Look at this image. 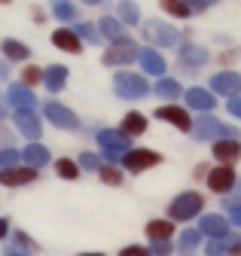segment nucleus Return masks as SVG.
I'll return each instance as SVG.
<instances>
[{
  "label": "nucleus",
  "mask_w": 241,
  "mask_h": 256,
  "mask_svg": "<svg viewBox=\"0 0 241 256\" xmlns=\"http://www.w3.org/2000/svg\"><path fill=\"white\" fill-rule=\"evenodd\" d=\"M98 177H101L107 186H119V183H122V171H119L116 165H110V162L98 168Z\"/></svg>",
  "instance_id": "obj_34"
},
{
  "label": "nucleus",
  "mask_w": 241,
  "mask_h": 256,
  "mask_svg": "<svg viewBox=\"0 0 241 256\" xmlns=\"http://www.w3.org/2000/svg\"><path fill=\"white\" fill-rule=\"evenodd\" d=\"M18 158H22V152H16L12 146L10 150H0V171H4V168H16Z\"/></svg>",
  "instance_id": "obj_37"
},
{
  "label": "nucleus",
  "mask_w": 241,
  "mask_h": 256,
  "mask_svg": "<svg viewBox=\"0 0 241 256\" xmlns=\"http://www.w3.org/2000/svg\"><path fill=\"white\" fill-rule=\"evenodd\" d=\"M138 64H140L144 76H156V80H162V76H165V70H168V61H165V58H162V52H159V49H153V46L138 49Z\"/></svg>",
  "instance_id": "obj_10"
},
{
  "label": "nucleus",
  "mask_w": 241,
  "mask_h": 256,
  "mask_svg": "<svg viewBox=\"0 0 241 256\" xmlns=\"http://www.w3.org/2000/svg\"><path fill=\"white\" fill-rule=\"evenodd\" d=\"M202 244V232L198 229H186V232H180V253L184 256H192V250Z\"/></svg>",
  "instance_id": "obj_30"
},
{
  "label": "nucleus",
  "mask_w": 241,
  "mask_h": 256,
  "mask_svg": "<svg viewBox=\"0 0 241 256\" xmlns=\"http://www.w3.org/2000/svg\"><path fill=\"white\" fill-rule=\"evenodd\" d=\"M43 116L55 125V128H64V132H74V128H80V116L64 107V104H58V101H46L43 104Z\"/></svg>",
  "instance_id": "obj_9"
},
{
  "label": "nucleus",
  "mask_w": 241,
  "mask_h": 256,
  "mask_svg": "<svg viewBox=\"0 0 241 256\" xmlns=\"http://www.w3.org/2000/svg\"><path fill=\"white\" fill-rule=\"evenodd\" d=\"M184 101H186V110H198L202 116H208L210 110L217 107V94L210 88H202V86H192L184 92Z\"/></svg>",
  "instance_id": "obj_12"
},
{
  "label": "nucleus",
  "mask_w": 241,
  "mask_h": 256,
  "mask_svg": "<svg viewBox=\"0 0 241 256\" xmlns=\"http://www.w3.org/2000/svg\"><path fill=\"white\" fill-rule=\"evenodd\" d=\"M140 37L153 49H177L180 43H184V30H177L165 18H146L140 24Z\"/></svg>",
  "instance_id": "obj_1"
},
{
  "label": "nucleus",
  "mask_w": 241,
  "mask_h": 256,
  "mask_svg": "<svg viewBox=\"0 0 241 256\" xmlns=\"http://www.w3.org/2000/svg\"><path fill=\"white\" fill-rule=\"evenodd\" d=\"M210 152H214L217 165H235L238 158H241V140H238V138L214 140V144H210Z\"/></svg>",
  "instance_id": "obj_16"
},
{
  "label": "nucleus",
  "mask_w": 241,
  "mask_h": 256,
  "mask_svg": "<svg viewBox=\"0 0 241 256\" xmlns=\"http://www.w3.org/2000/svg\"><path fill=\"white\" fill-rule=\"evenodd\" d=\"M37 82H43V70L40 68H34V64H28V68L22 70V86H37Z\"/></svg>",
  "instance_id": "obj_35"
},
{
  "label": "nucleus",
  "mask_w": 241,
  "mask_h": 256,
  "mask_svg": "<svg viewBox=\"0 0 241 256\" xmlns=\"http://www.w3.org/2000/svg\"><path fill=\"white\" fill-rule=\"evenodd\" d=\"M6 256H24V253H6Z\"/></svg>",
  "instance_id": "obj_51"
},
{
  "label": "nucleus",
  "mask_w": 241,
  "mask_h": 256,
  "mask_svg": "<svg viewBox=\"0 0 241 256\" xmlns=\"http://www.w3.org/2000/svg\"><path fill=\"white\" fill-rule=\"evenodd\" d=\"M0 119H4V110H0Z\"/></svg>",
  "instance_id": "obj_53"
},
{
  "label": "nucleus",
  "mask_w": 241,
  "mask_h": 256,
  "mask_svg": "<svg viewBox=\"0 0 241 256\" xmlns=\"http://www.w3.org/2000/svg\"><path fill=\"white\" fill-rule=\"evenodd\" d=\"M208 61H210V52L204 46L192 43V40H184V43L177 46V64L184 70H198V68H204Z\"/></svg>",
  "instance_id": "obj_7"
},
{
  "label": "nucleus",
  "mask_w": 241,
  "mask_h": 256,
  "mask_svg": "<svg viewBox=\"0 0 241 256\" xmlns=\"http://www.w3.org/2000/svg\"><path fill=\"white\" fill-rule=\"evenodd\" d=\"M235 192H241V180H235Z\"/></svg>",
  "instance_id": "obj_49"
},
{
  "label": "nucleus",
  "mask_w": 241,
  "mask_h": 256,
  "mask_svg": "<svg viewBox=\"0 0 241 256\" xmlns=\"http://www.w3.org/2000/svg\"><path fill=\"white\" fill-rule=\"evenodd\" d=\"M119 165H122V171H128V174H140V171H150V168L162 165V152H156V150H128L122 158H119Z\"/></svg>",
  "instance_id": "obj_6"
},
{
  "label": "nucleus",
  "mask_w": 241,
  "mask_h": 256,
  "mask_svg": "<svg viewBox=\"0 0 241 256\" xmlns=\"http://www.w3.org/2000/svg\"><path fill=\"white\" fill-rule=\"evenodd\" d=\"M80 168H86V171H98V168H101V158H98L95 152H82V156H80Z\"/></svg>",
  "instance_id": "obj_39"
},
{
  "label": "nucleus",
  "mask_w": 241,
  "mask_h": 256,
  "mask_svg": "<svg viewBox=\"0 0 241 256\" xmlns=\"http://www.w3.org/2000/svg\"><path fill=\"white\" fill-rule=\"evenodd\" d=\"M119 256H153V250L144 247V244H128V247L119 250Z\"/></svg>",
  "instance_id": "obj_40"
},
{
  "label": "nucleus",
  "mask_w": 241,
  "mask_h": 256,
  "mask_svg": "<svg viewBox=\"0 0 241 256\" xmlns=\"http://www.w3.org/2000/svg\"><path fill=\"white\" fill-rule=\"evenodd\" d=\"M4 55H6V61H28L31 58V49H28L24 43H18V40H4Z\"/></svg>",
  "instance_id": "obj_28"
},
{
  "label": "nucleus",
  "mask_w": 241,
  "mask_h": 256,
  "mask_svg": "<svg viewBox=\"0 0 241 256\" xmlns=\"http://www.w3.org/2000/svg\"><path fill=\"white\" fill-rule=\"evenodd\" d=\"M0 4H10V0H0Z\"/></svg>",
  "instance_id": "obj_52"
},
{
  "label": "nucleus",
  "mask_w": 241,
  "mask_h": 256,
  "mask_svg": "<svg viewBox=\"0 0 241 256\" xmlns=\"http://www.w3.org/2000/svg\"><path fill=\"white\" fill-rule=\"evenodd\" d=\"M235 58H241V49H238V46H232V49H226V52H220V55H217V61H220V64H232Z\"/></svg>",
  "instance_id": "obj_43"
},
{
  "label": "nucleus",
  "mask_w": 241,
  "mask_h": 256,
  "mask_svg": "<svg viewBox=\"0 0 241 256\" xmlns=\"http://www.w3.org/2000/svg\"><path fill=\"white\" fill-rule=\"evenodd\" d=\"M153 92L159 94L162 101H168V104H174V101L180 98V94H184V88H180V82H177L174 76H162V80L153 86Z\"/></svg>",
  "instance_id": "obj_25"
},
{
  "label": "nucleus",
  "mask_w": 241,
  "mask_h": 256,
  "mask_svg": "<svg viewBox=\"0 0 241 256\" xmlns=\"http://www.w3.org/2000/svg\"><path fill=\"white\" fill-rule=\"evenodd\" d=\"M184 4L190 6L192 16H198V12H204V10H210V6H217L220 0H184Z\"/></svg>",
  "instance_id": "obj_38"
},
{
  "label": "nucleus",
  "mask_w": 241,
  "mask_h": 256,
  "mask_svg": "<svg viewBox=\"0 0 241 256\" xmlns=\"http://www.w3.org/2000/svg\"><path fill=\"white\" fill-rule=\"evenodd\" d=\"M22 158H24V162L31 165V168H43L52 156H49V150H46L43 144H28V146H24V152H22Z\"/></svg>",
  "instance_id": "obj_26"
},
{
  "label": "nucleus",
  "mask_w": 241,
  "mask_h": 256,
  "mask_svg": "<svg viewBox=\"0 0 241 256\" xmlns=\"http://www.w3.org/2000/svg\"><path fill=\"white\" fill-rule=\"evenodd\" d=\"M6 74H10V68H6V64H0V80H4Z\"/></svg>",
  "instance_id": "obj_48"
},
{
  "label": "nucleus",
  "mask_w": 241,
  "mask_h": 256,
  "mask_svg": "<svg viewBox=\"0 0 241 256\" xmlns=\"http://www.w3.org/2000/svg\"><path fill=\"white\" fill-rule=\"evenodd\" d=\"M52 12H55V18H62V22H76V6L70 4V0H55Z\"/></svg>",
  "instance_id": "obj_32"
},
{
  "label": "nucleus",
  "mask_w": 241,
  "mask_h": 256,
  "mask_svg": "<svg viewBox=\"0 0 241 256\" xmlns=\"http://www.w3.org/2000/svg\"><path fill=\"white\" fill-rule=\"evenodd\" d=\"M6 232H10V222H6V220H4V216H0V238H4V235H6Z\"/></svg>",
  "instance_id": "obj_46"
},
{
  "label": "nucleus",
  "mask_w": 241,
  "mask_h": 256,
  "mask_svg": "<svg viewBox=\"0 0 241 256\" xmlns=\"http://www.w3.org/2000/svg\"><path fill=\"white\" fill-rule=\"evenodd\" d=\"M196 140H226V138H235L238 134V128H232V125H226V122H220L217 116H198V119H192V132H190Z\"/></svg>",
  "instance_id": "obj_4"
},
{
  "label": "nucleus",
  "mask_w": 241,
  "mask_h": 256,
  "mask_svg": "<svg viewBox=\"0 0 241 256\" xmlns=\"http://www.w3.org/2000/svg\"><path fill=\"white\" fill-rule=\"evenodd\" d=\"M208 171H210V165H198V168H196V177H202V180H208Z\"/></svg>",
  "instance_id": "obj_45"
},
{
  "label": "nucleus",
  "mask_w": 241,
  "mask_h": 256,
  "mask_svg": "<svg viewBox=\"0 0 241 256\" xmlns=\"http://www.w3.org/2000/svg\"><path fill=\"white\" fill-rule=\"evenodd\" d=\"M235 180H238V174H235V168L232 165H214L208 171V189L210 192H217V196H229V192L235 189Z\"/></svg>",
  "instance_id": "obj_8"
},
{
  "label": "nucleus",
  "mask_w": 241,
  "mask_h": 256,
  "mask_svg": "<svg viewBox=\"0 0 241 256\" xmlns=\"http://www.w3.org/2000/svg\"><path fill=\"white\" fill-rule=\"evenodd\" d=\"M202 208H204L202 192L186 189V192H180V196H174V198H171V204H168V220H171V222H186V220L198 216V214H202Z\"/></svg>",
  "instance_id": "obj_3"
},
{
  "label": "nucleus",
  "mask_w": 241,
  "mask_h": 256,
  "mask_svg": "<svg viewBox=\"0 0 241 256\" xmlns=\"http://www.w3.org/2000/svg\"><path fill=\"white\" fill-rule=\"evenodd\" d=\"M150 250H153V256H171L174 244L171 241H153V244H150Z\"/></svg>",
  "instance_id": "obj_42"
},
{
  "label": "nucleus",
  "mask_w": 241,
  "mask_h": 256,
  "mask_svg": "<svg viewBox=\"0 0 241 256\" xmlns=\"http://www.w3.org/2000/svg\"><path fill=\"white\" fill-rule=\"evenodd\" d=\"M98 30H101V40H107L110 46H116V43H128L132 37H128V28L119 22L116 16H104L101 22H98Z\"/></svg>",
  "instance_id": "obj_15"
},
{
  "label": "nucleus",
  "mask_w": 241,
  "mask_h": 256,
  "mask_svg": "<svg viewBox=\"0 0 241 256\" xmlns=\"http://www.w3.org/2000/svg\"><path fill=\"white\" fill-rule=\"evenodd\" d=\"M156 119H162V122L180 128V132H186V134L192 132V116H190L186 107H180V104H162V107L156 110Z\"/></svg>",
  "instance_id": "obj_13"
},
{
  "label": "nucleus",
  "mask_w": 241,
  "mask_h": 256,
  "mask_svg": "<svg viewBox=\"0 0 241 256\" xmlns=\"http://www.w3.org/2000/svg\"><path fill=\"white\" fill-rule=\"evenodd\" d=\"M146 128H150V122H146V116H144V113H138V110L126 113V116H122V122H119V132L128 134V138L146 134Z\"/></svg>",
  "instance_id": "obj_22"
},
{
  "label": "nucleus",
  "mask_w": 241,
  "mask_h": 256,
  "mask_svg": "<svg viewBox=\"0 0 241 256\" xmlns=\"http://www.w3.org/2000/svg\"><path fill=\"white\" fill-rule=\"evenodd\" d=\"M159 6H162V12H168L171 18H180V22L192 16V12H190V6L184 4V0H159Z\"/></svg>",
  "instance_id": "obj_29"
},
{
  "label": "nucleus",
  "mask_w": 241,
  "mask_h": 256,
  "mask_svg": "<svg viewBox=\"0 0 241 256\" xmlns=\"http://www.w3.org/2000/svg\"><path fill=\"white\" fill-rule=\"evenodd\" d=\"M55 171H58V177H64V180H76L80 177V165L74 162V158H58Z\"/></svg>",
  "instance_id": "obj_33"
},
{
  "label": "nucleus",
  "mask_w": 241,
  "mask_h": 256,
  "mask_svg": "<svg viewBox=\"0 0 241 256\" xmlns=\"http://www.w3.org/2000/svg\"><path fill=\"white\" fill-rule=\"evenodd\" d=\"M204 253H208V256H223V253H229L226 238H210V241L204 244Z\"/></svg>",
  "instance_id": "obj_36"
},
{
  "label": "nucleus",
  "mask_w": 241,
  "mask_h": 256,
  "mask_svg": "<svg viewBox=\"0 0 241 256\" xmlns=\"http://www.w3.org/2000/svg\"><path fill=\"white\" fill-rule=\"evenodd\" d=\"M34 180H37V168H31V165L0 171V183L4 186H24V183H34Z\"/></svg>",
  "instance_id": "obj_20"
},
{
  "label": "nucleus",
  "mask_w": 241,
  "mask_h": 256,
  "mask_svg": "<svg viewBox=\"0 0 241 256\" xmlns=\"http://www.w3.org/2000/svg\"><path fill=\"white\" fill-rule=\"evenodd\" d=\"M43 86L49 92H62L68 86V68L64 64H49V68L43 70Z\"/></svg>",
  "instance_id": "obj_23"
},
{
  "label": "nucleus",
  "mask_w": 241,
  "mask_h": 256,
  "mask_svg": "<svg viewBox=\"0 0 241 256\" xmlns=\"http://www.w3.org/2000/svg\"><path fill=\"white\" fill-rule=\"evenodd\" d=\"M113 92H116V98H122V101H140L146 98L150 92V82L144 74H134V70H119L113 76Z\"/></svg>",
  "instance_id": "obj_2"
},
{
  "label": "nucleus",
  "mask_w": 241,
  "mask_h": 256,
  "mask_svg": "<svg viewBox=\"0 0 241 256\" xmlns=\"http://www.w3.org/2000/svg\"><path fill=\"white\" fill-rule=\"evenodd\" d=\"M82 256H104V253H82Z\"/></svg>",
  "instance_id": "obj_50"
},
{
  "label": "nucleus",
  "mask_w": 241,
  "mask_h": 256,
  "mask_svg": "<svg viewBox=\"0 0 241 256\" xmlns=\"http://www.w3.org/2000/svg\"><path fill=\"white\" fill-rule=\"evenodd\" d=\"M226 113H229L232 119H241V94H238V98H229V104H226Z\"/></svg>",
  "instance_id": "obj_44"
},
{
  "label": "nucleus",
  "mask_w": 241,
  "mask_h": 256,
  "mask_svg": "<svg viewBox=\"0 0 241 256\" xmlns=\"http://www.w3.org/2000/svg\"><path fill=\"white\" fill-rule=\"evenodd\" d=\"M146 235H150V241H171V235H174V222H171L168 216H162V220H150V222H146Z\"/></svg>",
  "instance_id": "obj_24"
},
{
  "label": "nucleus",
  "mask_w": 241,
  "mask_h": 256,
  "mask_svg": "<svg viewBox=\"0 0 241 256\" xmlns=\"http://www.w3.org/2000/svg\"><path fill=\"white\" fill-rule=\"evenodd\" d=\"M74 30H76V37H80V40H88V43H101V30H98V24H92V22H80Z\"/></svg>",
  "instance_id": "obj_31"
},
{
  "label": "nucleus",
  "mask_w": 241,
  "mask_h": 256,
  "mask_svg": "<svg viewBox=\"0 0 241 256\" xmlns=\"http://www.w3.org/2000/svg\"><path fill=\"white\" fill-rule=\"evenodd\" d=\"M210 92L214 94H223V98H238L241 94V74L238 70H220L210 76Z\"/></svg>",
  "instance_id": "obj_11"
},
{
  "label": "nucleus",
  "mask_w": 241,
  "mask_h": 256,
  "mask_svg": "<svg viewBox=\"0 0 241 256\" xmlns=\"http://www.w3.org/2000/svg\"><path fill=\"white\" fill-rule=\"evenodd\" d=\"M52 46L62 49V52H70V55L82 52V40L76 37V30H70V28H58L55 34H52Z\"/></svg>",
  "instance_id": "obj_19"
},
{
  "label": "nucleus",
  "mask_w": 241,
  "mask_h": 256,
  "mask_svg": "<svg viewBox=\"0 0 241 256\" xmlns=\"http://www.w3.org/2000/svg\"><path fill=\"white\" fill-rule=\"evenodd\" d=\"M132 61H138V46L132 40L104 49V64L107 68H126V64H132Z\"/></svg>",
  "instance_id": "obj_14"
},
{
  "label": "nucleus",
  "mask_w": 241,
  "mask_h": 256,
  "mask_svg": "<svg viewBox=\"0 0 241 256\" xmlns=\"http://www.w3.org/2000/svg\"><path fill=\"white\" fill-rule=\"evenodd\" d=\"M116 18L122 22L126 28H128V24H140V10H138V4H134V0H119V4H116Z\"/></svg>",
  "instance_id": "obj_27"
},
{
  "label": "nucleus",
  "mask_w": 241,
  "mask_h": 256,
  "mask_svg": "<svg viewBox=\"0 0 241 256\" xmlns=\"http://www.w3.org/2000/svg\"><path fill=\"white\" fill-rule=\"evenodd\" d=\"M86 6H98V4H104V0H82Z\"/></svg>",
  "instance_id": "obj_47"
},
{
  "label": "nucleus",
  "mask_w": 241,
  "mask_h": 256,
  "mask_svg": "<svg viewBox=\"0 0 241 256\" xmlns=\"http://www.w3.org/2000/svg\"><path fill=\"white\" fill-rule=\"evenodd\" d=\"M226 208H229V222H232V226H238V229H241V198L229 202Z\"/></svg>",
  "instance_id": "obj_41"
},
{
  "label": "nucleus",
  "mask_w": 241,
  "mask_h": 256,
  "mask_svg": "<svg viewBox=\"0 0 241 256\" xmlns=\"http://www.w3.org/2000/svg\"><path fill=\"white\" fill-rule=\"evenodd\" d=\"M16 128L24 134V138H31V144H37L40 132H43V125H40V116L34 110H16Z\"/></svg>",
  "instance_id": "obj_17"
},
{
  "label": "nucleus",
  "mask_w": 241,
  "mask_h": 256,
  "mask_svg": "<svg viewBox=\"0 0 241 256\" xmlns=\"http://www.w3.org/2000/svg\"><path fill=\"white\" fill-rule=\"evenodd\" d=\"M6 98H10V104H12L16 110H34V107H37V94L28 88V86H10Z\"/></svg>",
  "instance_id": "obj_21"
},
{
  "label": "nucleus",
  "mask_w": 241,
  "mask_h": 256,
  "mask_svg": "<svg viewBox=\"0 0 241 256\" xmlns=\"http://www.w3.org/2000/svg\"><path fill=\"white\" fill-rule=\"evenodd\" d=\"M198 232L210 235V238H226L229 235V220L223 214H204L198 220Z\"/></svg>",
  "instance_id": "obj_18"
},
{
  "label": "nucleus",
  "mask_w": 241,
  "mask_h": 256,
  "mask_svg": "<svg viewBox=\"0 0 241 256\" xmlns=\"http://www.w3.org/2000/svg\"><path fill=\"white\" fill-rule=\"evenodd\" d=\"M98 146H101V152H104L107 162H119L128 150H134L132 146V138L122 134L119 128H104V132H98Z\"/></svg>",
  "instance_id": "obj_5"
}]
</instances>
